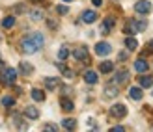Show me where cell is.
<instances>
[{
	"instance_id": "7a4b0ae2",
	"label": "cell",
	"mask_w": 153,
	"mask_h": 132,
	"mask_svg": "<svg viewBox=\"0 0 153 132\" xmlns=\"http://www.w3.org/2000/svg\"><path fill=\"white\" fill-rule=\"evenodd\" d=\"M148 28V22L146 21H127L125 22V26H123V32L129 34V35H133V34H138V32H144V30Z\"/></svg>"
},
{
	"instance_id": "f1b7e54d",
	"label": "cell",
	"mask_w": 153,
	"mask_h": 132,
	"mask_svg": "<svg viewBox=\"0 0 153 132\" xmlns=\"http://www.w3.org/2000/svg\"><path fill=\"white\" fill-rule=\"evenodd\" d=\"M56 13H60V15H67V13H69V7H67V6H56Z\"/></svg>"
},
{
	"instance_id": "52a82bcc",
	"label": "cell",
	"mask_w": 153,
	"mask_h": 132,
	"mask_svg": "<svg viewBox=\"0 0 153 132\" xmlns=\"http://www.w3.org/2000/svg\"><path fill=\"white\" fill-rule=\"evenodd\" d=\"M73 58L79 60V61H88V49H86L84 45H79V46L73 50Z\"/></svg>"
},
{
	"instance_id": "7c38bea8",
	"label": "cell",
	"mask_w": 153,
	"mask_h": 132,
	"mask_svg": "<svg viewBox=\"0 0 153 132\" xmlns=\"http://www.w3.org/2000/svg\"><path fill=\"white\" fill-rule=\"evenodd\" d=\"M129 97H131L133 100H142V97H144L142 88L140 86H133L131 89H129Z\"/></svg>"
},
{
	"instance_id": "44dd1931",
	"label": "cell",
	"mask_w": 153,
	"mask_h": 132,
	"mask_svg": "<svg viewBox=\"0 0 153 132\" xmlns=\"http://www.w3.org/2000/svg\"><path fill=\"white\" fill-rule=\"evenodd\" d=\"M125 46H127V50H136V49H138V41H136L134 37L129 35L125 39Z\"/></svg>"
},
{
	"instance_id": "9a60e30c",
	"label": "cell",
	"mask_w": 153,
	"mask_h": 132,
	"mask_svg": "<svg viewBox=\"0 0 153 132\" xmlns=\"http://www.w3.org/2000/svg\"><path fill=\"white\" fill-rule=\"evenodd\" d=\"M19 71L22 73V74H32L34 73V65L32 63H28V61H21V63H19Z\"/></svg>"
},
{
	"instance_id": "4fadbf2b",
	"label": "cell",
	"mask_w": 153,
	"mask_h": 132,
	"mask_svg": "<svg viewBox=\"0 0 153 132\" xmlns=\"http://www.w3.org/2000/svg\"><path fill=\"white\" fill-rule=\"evenodd\" d=\"M97 80H99V74H97L95 71H86V73H84V82L90 84V86L97 84Z\"/></svg>"
},
{
	"instance_id": "f35d334b",
	"label": "cell",
	"mask_w": 153,
	"mask_h": 132,
	"mask_svg": "<svg viewBox=\"0 0 153 132\" xmlns=\"http://www.w3.org/2000/svg\"><path fill=\"white\" fill-rule=\"evenodd\" d=\"M32 2H41V0H32Z\"/></svg>"
},
{
	"instance_id": "8fae6325",
	"label": "cell",
	"mask_w": 153,
	"mask_h": 132,
	"mask_svg": "<svg viewBox=\"0 0 153 132\" xmlns=\"http://www.w3.org/2000/svg\"><path fill=\"white\" fill-rule=\"evenodd\" d=\"M97 21V13L94 10H86L82 13V22H86V24H91V22Z\"/></svg>"
},
{
	"instance_id": "83f0119b",
	"label": "cell",
	"mask_w": 153,
	"mask_h": 132,
	"mask_svg": "<svg viewBox=\"0 0 153 132\" xmlns=\"http://www.w3.org/2000/svg\"><path fill=\"white\" fill-rule=\"evenodd\" d=\"M43 130H49V132H56V130H58V125H54V123H47V125H43Z\"/></svg>"
},
{
	"instance_id": "ac0fdd59",
	"label": "cell",
	"mask_w": 153,
	"mask_h": 132,
	"mask_svg": "<svg viewBox=\"0 0 153 132\" xmlns=\"http://www.w3.org/2000/svg\"><path fill=\"white\" fill-rule=\"evenodd\" d=\"M30 95H32V99L36 100V103H43V100H45V93H43V89H37V88H34Z\"/></svg>"
},
{
	"instance_id": "5bb4252c",
	"label": "cell",
	"mask_w": 153,
	"mask_h": 132,
	"mask_svg": "<svg viewBox=\"0 0 153 132\" xmlns=\"http://www.w3.org/2000/svg\"><path fill=\"white\" fill-rule=\"evenodd\" d=\"M129 80V71H125V69H121V71H118V74L114 76V84H123Z\"/></svg>"
},
{
	"instance_id": "7402d4cb",
	"label": "cell",
	"mask_w": 153,
	"mask_h": 132,
	"mask_svg": "<svg viewBox=\"0 0 153 132\" xmlns=\"http://www.w3.org/2000/svg\"><path fill=\"white\" fill-rule=\"evenodd\" d=\"M138 82H140V88H151L153 86V76H140Z\"/></svg>"
},
{
	"instance_id": "e0dca14e",
	"label": "cell",
	"mask_w": 153,
	"mask_h": 132,
	"mask_svg": "<svg viewBox=\"0 0 153 132\" xmlns=\"http://www.w3.org/2000/svg\"><path fill=\"white\" fill-rule=\"evenodd\" d=\"M43 84H45V88L47 89H56L58 88V78H54V76H47V78L43 80Z\"/></svg>"
},
{
	"instance_id": "2e32d148",
	"label": "cell",
	"mask_w": 153,
	"mask_h": 132,
	"mask_svg": "<svg viewBox=\"0 0 153 132\" xmlns=\"http://www.w3.org/2000/svg\"><path fill=\"white\" fill-rule=\"evenodd\" d=\"M99 71H101L103 74H108V73L114 71V63H112V61H108V60H106V61H101V65H99Z\"/></svg>"
},
{
	"instance_id": "d6986e66",
	"label": "cell",
	"mask_w": 153,
	"mask_h": 132,
	"mask_svg": "<svg viewBox=\"0 0 153 132\" xmlns=\"http://www.w3.org/2000/svg\"><path fill=\"white\" fill-rule=\"evenodd\" d=\"M60 104H62V110H64V112H73V108H75L73 100H71V99H65V97L60 100Z\"/></svg>"
},
{
	"instance_id": "1f68e13d",
	"label": "cell",
	"mask_w": 153,
	"mask_h": 132,
	"mask_svg": "<svg viewBox=\"0 0 153 132\" xmlns=\"http://www.w3.org/2000/svg\"><path fill=\"white\" fill-rule=\"evenodd\" d=\"M110 130H112V132H123V130H125V127H121V125H116V127H112Z\"/></svg>"
},
{
	"instance_id": "30bf717a",
	"label": "cell",
	"mask_w": 153,
	"mask_h": 132,
	"mask_svg": "<svg viewBox=\"0 0 153 132\" xmlns=\"http://www.w3.org/2000/svg\"><path fill=\"white\" fill-rule=\"evenodd\" d=\"M148 69H149V65H148V61L146 60H144V58H138V60H136L134 61V71L136 73H148Z\"/></svg>"
},
{
	"instance_id": "4dcf8cb0",
	"label": "cell",
	"mask_w": 153,
	"mask_h": 132,
	"mask_svg": "<svg viewBox=\"0 0 153 132\" xmlns=\"http://www.w3.org/2000/svg\"><path fill=\"white\" fill-rule=\"evenodd\" d=\"M13 10H15V11H19V13H21V11L25 13V11H26V7H25V4H17V6L13 7Z\"/></svg>"
},
{
	"instance_id": "8d00e7d4",
	"label": "cell",
	"mask_w": 153,
	"mask_h": 132,
	"mask_svg": "<svg viewBox=\"0 0 153 132\" xmlns=\"http://www.w3.org/2000/svg\"><path fill=\"white\" fill-rule=\"evenodd\" d=\"M148 45H149V49L153 50V39H149V43H148Z\"/></svg>"
},
{
	"instance_id": "5b68a950",
	"label": "cell",
	"mask_w": 153,
	"mask_h": 132,
	"mask_svg": "<svg viewBox=\"0 0 153 132\" xmlns=\"http://www.w3.org/2000/svg\"><path fill=\"white\" fill-rule=\"evenodd\" d=\"M134 11L140 13V15H148L151 11V2L149 0H138V2L134 4Z\"/></svg>"
},
{
	"instance_id": "277c9868",
	"label": "cell",
	"mask_w": 153,
	"mask_h": 132,
	"mask_svg": "<svg viewBox=\"0 0 153 132\" xmlns=\"http://www.w3.org/2000/svg\"><path fill=\"white\" fill-rule=\"evenodd\" d=\"M110 115H112V117H116V119L125 117V115H127V106L121 104V103L112 104V106H110Z\"/></svg>"
},
{
	"instance_id": "9c48e42d",
	"label": "cell",
	"mask_w": 153,
	"mask_h": 132,
	"mask_svg": "<svg viewBox=\"0 0 153 132\" xmlns=\"http://www.w3.org/2000/svg\"><path fill=\"white\" fill-rule=\"evenodd\" d=\"M22 114H25V117H26V119H30V121L39 119V110H37L36 106H26L25 110H22Z\"/></svg>"
},
{
	"instance_id": "d4e9b609",
	"label": "cell",
	"mask_w": 153,
	"mask_h": 132,
	"mask_svg": "<svg viewBox=\"0 0 153 132\" xmlns=\"http://www.w3.org/2000/svg\"><path fill=\"white\" fill-rule=\"evenodd\" d=\"M13 24H15V17H13V15H7V17L2 19V26L4 28H11Z\"/></svg>"
},
{
	"instance_id": "74e56055",
	"label": "cell",
	"mask_w": 153,
	"mask_h": 132,
	"mask_svg": "<svg viewBox=\"0 0 153 132\" xmlns=\"http://www.w3.org/2000/svg\"><path fill=\"white\" fill-rule=\"evenodd\" d=\"M64 2H65V4H69V2H73V0H64Z\"/></svg>"
},
{
	"instance_id": "3957f363",
	"label": "cell",
	"mask_w": 153,
	"mask_h": 132,
	"mask_svg": "<svg viewBox=\"0 0 153 132\" xmlns=\"http://www.w3.org/2000/svg\"><path fill=\"white\" fill-rule=\"evenodd\" d=\"M15 80H17V71L15 69H2V74H0V82H4V84H15Z\"/></svg>"
},
{
	"instance_id": "603a6c76",
	"label": "cell",
	"mask_w": 153,
	"mask_h": 132,
	"mask_svg": "<svg viewBox=\"0 0 153 132\" xmlns=\"http://www.w3.org/2000/svg\"><path fill=\"white\" fill-rule=\"evenodd\" d=\"M69 54H71L69 49H67V46H62V49L58 50V60H60V61H65L67 58H69Z\"/></svg>"
},
{
	"instance_id": "d6a6232c",
	"label": "cell",
	"mask_w": 153,
	"mask_h": 132,
	"mask_svg": "<svg viewBox=\"0 0 153 132\" xmlns=\"http://www.w3.org/2000/svg\"><path fill=\"white\" fill-rule=\"evenodd\" d=\"M47 24H49V28H58V22H56V21H52V19L47 21Z\"/></svg>"
},
{
	"instance_id": "e575fe53",
	"label": "cell",
	"mask_w": 153,
	"mask_h": 132,
	"mask_svg": "<svg viewBox=\"0 0 153 132\" xmlns=\"http://www.w3.org/2000/svg\"><path fill=\"white\" fill-rule=\"evenodd\" d=\"M118 58H120V61H125V58H127V54H125V52H120V56H118Z\"/></svg>"
},
{
	"instance_id": "d590c367",
	"label": "cell",
	"mask_w": 153,
	"mask_h": 132,
	"mask_svg": "<svg viewBox=\"0 0 153 132\" xmlns=\"http://www.w3.org/2000/svg\"><path fill=\"white\" fill-rule=\"evenodd\" d=\"M4 67H6V65H4V61H2V60H0V71H2V69H4Z\"/></svg>"
},
{
	"instance_id": "4316f807",
	"label": "cell",
	"mask_w": 153,
	"mask_h": 132,
	"mask_svg": "<svg viewBox=\"0 0 153 132\" xmlns=\"http://www.w3.org/2000/svg\"><path fill=\"white\" fill-rule=\"evenodd\" d=\"M2 104H4L6 108H11V106L15 104V99H13V97H2Z\"/></svg>"
},
{
	"instance_id": "ffe728a7",
	"label": "cell",
	"mask_w": 153,
	"mask_h": 132,
	"mask_svg": "<svg viewBox=\"0 0 153 132\" xmlns=\"http://www.w3.org/2000/svg\"><path fill=\"white\" fill-rule=\"evenodd\" d=\"M62 127H64L65 130H75V128H76V121H75L73 117H65V119L62 121Z\"/></svg>"
},
{
	"instance_id": "836d02e7",
	"label": "cell",
	"mask_w": 153,
	"mask_h": 132,
	"mask_svg": "<svg viewBox=\"0 0 153 132\" xmlns=\"http://www.w3.org/2000/svg\"><path fill=\"white\" fill-rule=\"evenodd\" d=\"M91 4H94L95 7H99V6H101V4H103V0H91Z\"/></svg>"
},
{
	"instance_id": "484cf974",
	"label": "cell",
	"mask_w": 153,
	"mask_h": 132,
	"mask_svg": "<svg viewBox=\"0 0 153 132\" xmlns=\"http://www.w3.org/2000/svg\"><path fill=\"white\" fill-rule=\"evenodd\" d=\"M118 93H120V91L116 89V86H106V91H105L106 97H116Z\"/></svg>"
},
{
	"instance_id": "6da1fadb",
	"label": "cell",
	"mask_w": 153,
	"mask_h": 132,
	"mask_svg": "<svg viewBox=\"0 0 153 132\" xmlns=\"http://www.w3.org/2000/svg\"><path fill=\"white\" fill-rule=\"evenodd\" d=\"M43 45H45L43 34L32 32V34H28V35H25V37L21 39V50L25 52V54H34V52H37V50H41Z\"/></svg>"
},
{
	"instance_id": "ba28073f",
	"label": "cell",
	"mask_w": 153,
	"mask_h": 132,
	"mask_svg": "<svg viewBox=\"0 0 153 132\" xmlns=\"http://www.w3.org/2000/svg\"><path fill=\"white\" fill-rule=\"evenodd\" d=\"M114 24H116V21H114V17H106L103 22H101V34L103 35H106V34H110V30L114 28Z\"/></svg>"
},
{
	"instance_id": "cb8c5ba5",
	"label": "cell",
	"mask_w": 153,
	"mask_h": 132,
	"mask_svg": "<svg viewBox=\"0 0 153 132\" xmlns=\"http://www.w3.org/2000/svg\"><path fill=\"white\" fill-rule=\"evenodd\" d=\"M43 11L41 10H32V11H30V19H32V21H43Z\"/></svg>"
},
{
	"instance_id": "f546056e",
	"label": "cell",
	"mask_w": 153,
	"mask_h": 132,
	"mask_svg": "<svg viewBox=\"0 0 153 132\" xmlns=\"http://www.w3.org/2000/svg\"><path fill=\"white\" fill-rule=\"evenodd\" d=\"M62 73H64L65 78H73V76H75V73L71 71V69H67V67H64V69H62Z\"/></svg>"
},
{
	"instance_id": "8992f818",
	"label": "cell",
	"mask_w": 153,
	"mask_h": 132,
	"mask_svg": "<svg viewBox=\"0 0 153 132\" xmlns=\"http://www.w3.org/2000/svg\"><path fill=\"white\" fill-rule=\"evenodd\" d=\"M110 52H112L110 43H106V41H99V43L95 45V54H97V56H108Z\"/></svg>"
}]
</instances>
